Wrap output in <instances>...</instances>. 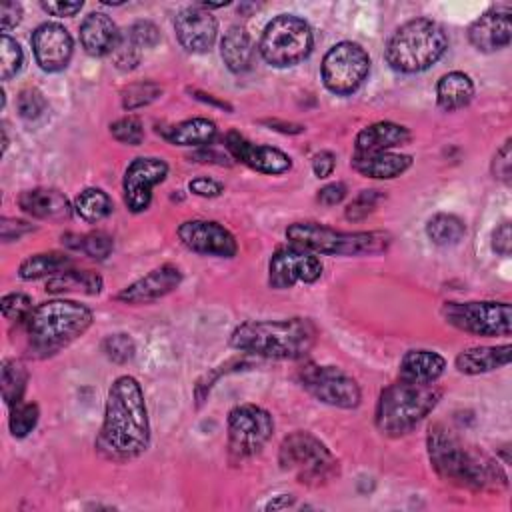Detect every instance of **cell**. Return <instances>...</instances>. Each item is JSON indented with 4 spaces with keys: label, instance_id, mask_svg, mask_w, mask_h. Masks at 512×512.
<instances>
[{
    "label": "cell",
    "instance_id": "6da1fadb",
    "mask_svg": "<svg viewBox=\"0 0 512 512\" xmlns=\"http://www.w3.org/2000/svg\"><path fill=\"white\" fill-rule=\"evenodd\" d=\"M150 446V420L140 382L134 376H118L106 398L104 420L96 436V450L112 462H128Z\"/></svg>",
    "mask_w": 512,
    "mask_h": 512
},
{
    "label": "cell",
    "instance_id": "44dd1931",
    "mask_svg": "<svg viewBox=\"0 0 512 512\" xmlns=\"http://www.w3.org/2000/svg\"><path fill=\"white\" fill-rule=\"evenodd\" d=\"M510 10H490L476 18L468 28V40L478 52H496L510 44Z\"/></svg>",
    "mask_w": 512,
    "mask_h": 512
},
{
    "label": "cell",
    "instance_id": "7c38bea8",
    "mask_svg": "<svg viewBox=\"0 0 512 512\" xmlns=\"http://www.w3.org/2000/svg\"><path fill=\"white\" fill-rule=\"evenodd\" d=\"M322 82L324 86L338 96H348L356 92L370 72L368 52L350 40L334 44L322 60Z\"/></svg>",
    "mask_w": 512,
    "mask_h": 512
},
{
    "label": "cell",
    "instance_id": "816d5d0a",
    "mask_svg": "<svg viewBox=\"0 0 512 512\" xmlns=\"http://www.w3.org/2000/svg\"><path fill=\"white\" fill-rule=\"evenodd\" d=\"M492 250L500 256H508L512 250V230H510V222H502L500 226H496V230L492 232Z\"/></svg>",
    "mask_w": 512,
    "mask_h": 512
},
{
    "label": "cell",
    "instance_id": "603a6c76",
    "mask_svg": "<svg viewBox=\"0 0 512 512\" xmlns=\"http://www.w3.org/2000/svg\"><path fill=\"white\" fill-rule=\"evenodd\" d=\"M18 206L38 220L62 222L72 216L74 206H70L68 198L54 188H32L24 190L18 196Z\"/></svg>",
    "mask_w": 512,
    "mask_h": 512
},
{
    "label": "cell",
    "instance_id": "f5cc1de1",
    "mask_svg": "<svg viewBox=\"0 0 512 512\" xmlns=\"http://www.w3.org/2000/svg\"><path fill=\"white\" fill-rule=\"evenodd\" d=\"M22 20V6L20 2H4L0 8V28L2 34H6L10 28H14Z\"/></svg>",
    "mask_w": 512,
    "mask_h": 512
},
{
    "label": "cell",
    "instance_id": "cb8c5ba5",
    "mask_svg": "<svg viewBox=\"0 0 512 512\" xmlns=\"http://www.w3.org/2000/svg\"><path fill=\"white\" fill-rule=\"evenodd\" d=\"M412 138L410 130L396 122H374L362 128L354 140V154H368V152H386L396 146L408 144Z\"/></svg>",
    "mask_w": 512,
    "mask_h": 512
},
{
    "label": "cell",
    "instance_id": "8fae6325",
    "mask_svg": "<svg viewBox=\"0 0 512 512\" xmlns=\"http://www.w3.org/2000/svg\"><path fill=\"white\" fill-rule=\"evenodd\" d=\"M274 434L268 410L256 404H238L228 414V452L240 462L258 454Z\"/></svg>",
    "mask_w": 512,
    "mask_h": 512
},
{
    "label": "cell",
    "instance_id": "9f6ffc18",
    "mask_svg": "<svg viewBox=\"0 0 512 512\" xmlns=\"http://www.w3.org/2000/svg\"><path fill=\"white\" fill-rule=\"evenodd\" d=\"M196 100H202V102H206V104H212V106H216V108H224V110H232V106L226 102V100H218V98H214L212 94H206V92H202V90H196V88H190L188 90Z\"/></svg>",
    "mask_w": 512,
    "mask_h": 512
},
{
    "label": "cell",
    "instance_id": "4316f807",
    "mask_svg": "<svg viewBox=\"0 0 512 512\" xmlns=\"http://www.w3.org/2000/svg\"><path fill=\"white\" fill-rule=\"evenodd\" d=\"M446 370V360L434 350H408L400 360V378L408 382L432 384Z\"/></svg>",
    "mask_w": 512,
    "mask_h": 512
},
{
    "label": "cell",
    "instance_id": "7bdbcfd3",
    "mask_svg": "<svg viewBox=\"0 0 512 512\" xmlns=\"http://www.w3.org/2000/svg\"><path fill=\"white\" fill-rule=\"evenodd\" d=\"M0 308H2V316L10 322H26L30 312L34 310L32 298L22 292L4 294L0 300Z\"/></svg>",
    "mask_w": 512,
    "mask_h": 512
},
{
    "label": "cell",
    "instance_id": "f1b7e54d",
    "mask_svg": "<svg viewBox=\"0 0 512 512\" xmlns=\"http://www.w3.org/2000/svg\"><path fill=\"white\" fill-rule=\"evenodd\" d=\"M220 54L230 72H246L254 62V44L242 26H230L220 42Z\"/></svg>",
    "mask_w": 512,
    "mask_h": 512
},
{
    "label": "cell",
    "instance_id": "7a4b0ae2",
    "mask_svg": "<svg viewBox=\"0 0 512 512\" xmlns=\"http://www.w3.org/2000/svg\"><path fill=\"white\" fill-rule=\"evenodd\" d=\"M426 448L434 472L444 482L468 490H500L508 484V476L496 460L466 446L444 424L430 426Z\"/></svg>",
    "mask_w": 512,
    "mask_h": 512
},
{
    "label": "cell",
    "instance_id": "60d3db41",
    "mask_svg": "<svg viewBox=\"0 0 512 512\" xmlns=\"http://www.w3.org/2000/svg\"><path fill=\"white\" fill-rule=\"evenodd\" d=\"M110 134L120 144L138 146L144 140V124L136 116H124V118H118L116 122L110 124Z\"/></svg>",
    "mask_w": 512,
    "mask_h": 512
},
{
    "label": "cell",
    "instance_id": "7dc6e473",
    "mask_svg": "<svg viewBox=\"0 0 512 512\" xmlns=\"http://www.w3.org/2000/svg\"><path fill=\"white\" fill-rule=\"evenodd\" d=\"M492 176L500 180L502 184H510L512 176V150H510V138L504 140V144L496 150L492 158Z\"/></svg>",
    "mask_w": 512,
    "mask_h": 512
},
{
    "label": "cell",
    "instance_id": "ee69618b",
    "mask_svg": "<svg viewBox=\"0 0 512 512\" xmlns=\"http://www.w3.org/2000/svg\"><path fill=\"white\" fill-rule=\"evenodd\" d=\"M114 248L112 236H108L106 232H90V234H82L80 236V252H84L86 256L94 258V260H106L110 256Z\"/></svg>",
    "mask_w": 512,
    "mask_h": 512
},
{
    "label": "cell",
    "instance_id": "d4e9b609",
    "mask_svg": "<svg viewBox=\"0 0 512 512\" xmlns=\"http://www.w3.org/2000/svg\"><path fill=\"white\" fill-rule=\"evenodd\" d=\"M352 166L358 174L374 180H392L402 176L412 166V156L396 154V152H368L354 154Z\"/></svg>",
    "mask_w": 512,
    "mask_h": 512
},
{
    "label": "cell",
    "instance_id": "5b68a950",
    "mask_svg": "<svg viewBox=\"0 0 512 512\" xmlns=\"http://www.w3.org/2000/svg\"><path fill=\"white\" fill-rule=\"evenodd\" d=\"M442 390L432 384L398 380L380 392L376 402V428L390 438H398L414 430L438 404Z\"/></svg>",
    "mask_w": 512,
    "mask_h": 512
},
{
    "label": "cell",
    "instance_id": "db71d44e",
    "mask_svg": "<svg viewBox=\"0 0 512 512\" xmlns=\"http://www.w3.org/2000/svg\"><path fill=\"white\" fill-rule=\"evenodd\" d=\"M336 168V156L330 150H322L312 158V172L316 178H328Z\"/></svg>",
    "mask_w": 512,
    "mask_h": 512
},
{
    "label": "cell",
    "instance_id": "f6af8a7d",
    "mask_svg": "<svg viewBox=\"0 0 512 512\" xmlns=\"http://www.w3.org/2000/svg\"><path fill=\"white\" fill-rule=\"evenodd\" d=\"M140 56H142V48H138L132 42V38L126 32H122L120 40L112 52L114 66L120 70H134L140 64Z\"/></svg>",
    "mask_w": 512,
    "mask_h": 512
},
{
    "label": "cell",
    "instance_id": "1f68e13d",
    "mask_svg": "<svg viewBox=\"0 0 512 512\" xmlns=\"http://www.w3.org/2000/svg\"><path fill=\"white\" fill-rule=\"evenodd\" d=\"M104 280L92 270H64L46 282V290L52 294L64 292H82V294H100Z\"/></svg>",
    "mask_w": 512,
    "mask_h": 512
},
{
    "label": "cell",
    "instance_id": "b9f144b4",
    "mask_svg": "<svg viewBox=\"0 0 512 512\" xmlns=\"http://www.w3.org/2000/svg\"><path fill=\"white\" fill-rule=\"evenodd\" d=\"M384 198V194L380 190H362L360 194H356L352 198V202L346 206L344 216L350 222H360L364 218H368V214H372L378 206V202Z\"/></svg>",
    "mask_w": 512,
    "mask_h": 512
},
{
    "label": "cell",
    "instance_id": "c3c4849f",
    "mask_svg": "<svg viewBox=\"0 0 512 512\" xmlns=\"http://www.w3.org/2000/svg\"><path fill=\"white\" fill-rule=\"evenodd\" d=\"M188 190L196 196H202V198H216L224 192V186L218 180H212L208 176H200V178H194V180L188 182Z\"/></svg>",
    "mask_w": 512,
    "mask_h": 512
},
{
    "label": "cell",
    "instance_id": "2e32d148",
    "mask_svg": "<svg viewBox=\"0 0 512 512\" xmlns=\"http://www.w3.org/2000/svg\"><path fill=\"white\" fill-rule=\"evenodd\" d=\"M180 242L202 256L234 258L238 252V242L234 234L214 220H184L176 230Z\"/></svg>",
    "mask_w": 512,
    "mask_h": 512
},
{
    "label": "cell",
    "instance_id": "484cf974",
    "mask_svg": "<svg viewBox=\"0 0 512 512\" xmlns=\"http://www.w3.org/2000/svg\"><path fill=\"white\" fill-rule=\"evenodd\" d=\"M510 356H512V346L510 344L470 346V348L462 350L456 356L454 364H456L458 372L476 376V374H484V372H492V370L508 366Z\"/></svg>",
    "mask_w": 512,
    "mask_h": 512
},
{
    "label": "cell",
    "instance_id": "681fc988",
    "mask_svg": "<svg viewBox=\"0 0 512 512\" xmlns=\"http://www.w3.org/2000/svg\"><path fill=\"white\" fill-rule=\"evenodd\" d=\"M32 230H34L32 224H28L26 220H16V218H2V224H0V236L4 242L18 240L20 236H24Z\"/></svg>",
    "mask_w": 512,
    "mask_h": 512
},
{
    "label": "cell",
    "instance_id": "d6986e66",
    "mask_svg": "<svg viewBox=\"0 0 512 512\" xmlns=\"http://www.w3.org/2000/svg\"><path fill=\"white\" fill-rule=\"evenodd\" d=\"M224 142H226V150L230 152V156L234 160L246 164L248 168H252L256 172L284 174L292 166V160L286 152H282L278 148H272V146L254 144L238 132H228Z\"/></svg>",
    "mask_w": 512,
    "mask_h": 512
},
{
    "label": "cell",
    "instance_id": "4fadbf2b",
    "mask_svg": "<svg viewBox=\"0 0 512 512\" xmlns=\"http://www.w3.org/2000/svg\"><path fill=\"white\" fill-rule=\"evenodd\" d=\"M304 390L318 402L334 408H356L362 400L358 382L338 366L308 364L300 370Z\"/></svg>",
    "mask_w": 512,
    "mask_h": 512
},
{
    "label": "cell",
    "instance_id": "d590c367",
    "mask_svg": "<svg viewBox=\"0 0 512 512\" xmlns=\"http://www.w3.org/2000/svg\"><path fill=\"white\" fill-rule=\"evenodd\" d=\"M40 408L36 402H18L10 408L8 428L14 438H26L38 424Z\"/></svg>",
    "mask_w": 512,
    "mask_h": 512
},
{
    "label": "cell",
    "instance_id": "277c9868",
    "mask_svg": "<svg viewBox=\"0 0 512 512\" xmlns=\"http://www.w3.org/2000/svg\"><path fill=\"white\" fill-rule=\"evenodd\" d=\"M92 320L94 314L86 304L58 298L34 306L24 324L30 348L48 356L80 338Z\"/></svg>",
    "mask_w": 512,
    "mask_h": 512
},
{
    "label": "cell",
    "instance_id": "52a82bcc",
    "mask_svg": "<svg viewBox=\"0 0 512 512\" xmlns=\"http://www.w3.org/2000/svg\"><path fill=\"white\" fill-rule=\"evenodd\" d=\"M286 238L292 246L328 256L380 254L386 252L392 242V236L382 230L342 232L318 222H294L286 228Z\"/></svg>",
    "mask_w": 512,
    "mask_h": 512
},
{
    "label": "cell",
    "instance_id": "680465c9",
    "mask_svg": "<svg viewBox=\"0 0 512 512\" xmlns=\"http://www.w3.org/2000/svg\"><path fill=\"white\" fill-rule=\"evenodd\" d=\"M294 504V496H286L284 494V500H278V502H270L266 508L268 510H278V508H288Z\"/></svg>",
    "mask_w": 512,
    "mask_h": 512
},
{
    "label": "cell",
    "instance_id": "ab89813d",
    "mask_svg": "<svg viewBox=\"0 0 512 512\" xmlns=\"http://www.w3.org/2000/svg\"><path fill=\"white\" fill-rule=\"evenodd\" d=\"M16 106H18V114L28 122L42 118L48 110V102H46L44 94L34 86H28L18 92Z\"/></svg>",
    "mask_w": 512,
    "mask_h": 512
},
{
    "label": "cell",
    "instance_id": "8d00e7d4",
    "mask_svg": "<svg viewBox=\"0 0 512 512\" xmlns=\"http://www.w3.org/2000/svg\"><path fill=\"white\" fill-rule=\"evenodd\" d=\"M162 94V86L152 82V80H144V82H134V84H128L124 90H122V108L132 112L136 108H142V106H148L152 104L154 100H158Z\"/></svg>",
    "mask_w": 512,
    "mask_h": 512
},
{
    "label": "cell",
    "instance_id": "74e56055",
    "mask_svg": "<svg viewBox=\"0 0 512 512\" xmlns=\"http://www.w3.org/2000/svg\"><path fill=\"white\" fill-rule=\"evenodd\" d=\"M24 66V52L20 44L10 38L8 34H2L0 38V78L10 80L16 76Z\"/></svg>",
    "mask_w": 512,
    "mask_h": 512
},
{
    "label": "cell",
    "instance_id": "f35d334b",
    "mask_svg": "<svg viewBox=\"0 0 512 512\" xmlns=\"http://www.w3.org/2000/svg\"><path fill=\"white\" fill-rule=\"evenodd\" d=\"M102 352L106 354L108 360H112L116 364H126L134 358L136 344L130 334L118 332V334H110L102 340Z\"/></svg>",
    "mask_w": 512,
    "mask_h": 512
},
{
    "label": "cell",
    "instance_id": "7402d4cb",
    "mask_svg": "<svg viewBox=\"0 0 512 512\" xmlns=\"http://www.w3.org/2000/svg\"><path fill=\"white\" fill-rule=\"evenodd\" d=\"M120 34L116 22L104 12H90L80 24V44L94 58L112 54Z\"/></svg>",
    "mask_w": 512,
    "mask_h": 512
},
{
    "label": "cell",
    "instance_id": "836d02e7",
    "mask_svg": "<svg viewBox=\"0 0 512 512\" xmlns=\"http://www.w3.org/2000/svg\"><path fill=\"white\" fill-rule=\"evenodd\" d=\"M112 208V198L102 188H84L74 200V212L88 224L108 218Z\"/></svg>",
    "mask_w": 512,
    "mask_h": 512
},
{
    "label": "cell",
    "instance_id": "5bb4252c",
    "mask_svg": "<svg viewBox=\"0 0 512 512\" xmlns=\"http://www.w3.org/2000/svg\"><path fill=\"white\" fill-rule=\"evenodd\" d=\"M322 276V262L316 254L298 246H286L272 254L268 262V284L284 290L298 282L312 284Z\"/></svg>",
    "mask_w": 512,
    "mask_h": 512
},
{
    "label": "cell",
    "instance_id": "e575fe53",
    "mask_svg": "<svg viewBox=\"0 0 512 512\" xmlns=\"http://www.w3.org/2000/svg\"><path fill=\"white\" fill-rule=\"evenodd\" d=\"M26 384H28L26 366L16 358H6L0 368V386H2V398L8 408L22 402Z\"/></svg>",
    "mask_w": 512,
    "mask_h": 512
},
{
    "label": "cell",
    "instance_id": "6f0895ef",
    "mask_svg": "<svg viewBox=\"0 0 512 512\" xmlns=\"http://www.w3.org/2000/svg\"><path fill=\"white\" fill-rule=\"evenodd\" d=\"M266 124H270V126H274L276 130H282V132H288V134H298V132H302L304 130V126H300V124H286V122H278V120H268Z\"/></svg>",
    "mask_w": 512,
    "mask_h": 512
},
{
    "label": "cell",
    "instance_id": "bcb514c9",
    "mask_svg": "<svg viewBox=\"0 0 512 512\" xmlns=\"http://www.w3.org/2000/svg\"><path fill=\"white\" fill-rule=\"evenodd\" d=\"M126 34L132 38V42L138 46V48H154L158 42H160V30L156 28V24L148 22V20H138L134 22Z\"/></svg>",
    "mask_w": 512,
    "mask_h": 512
},
{
    "label": "cell",
    "instance_id": "83f0119b",
    "mask_svg": "<svg viewBox=\"0 0 512 512\" xmlns=\"http://www.w3.org/2000/svg\"><path fill=\"white\" fill-rule=\"evenodd\" d=\"M474 98V82L466 72L452 70L436 84V102L444 112H456Z\"/></svg>",
    "mask_w": 512,
    "mask_h": 512
},
{
    "label": "cell",
    "instance_id": "ac0fdd59",
    "mask_svg": "<svg viewBox=\"0 0 512 512\" xmlns=\"http://www.w3.org/2000/svg\"><path fill=\"white\" fill-rule=\"evenodd\" d=\"M174 32L186 52L202 54L214 46L218 36V22L210 10L202 8L200 4L186 6L174 18Z\"/></svg>",
    "mask_w": 512,
    "mask_h": 512
},
{
    "label": "cell",
    "instance_id": "f907efd6",
    "mask_svg": "<svg viewBox=\"0 0 512 512\" xmlns=\"http://www.w3.org/2000/svg\"><path fill=\"white\" fill-rule=\"evenodd\" d=\"M348 194L346 184L342 182H330L318 190V202L324 206H336L340 204Z\"/></svg>",
    "mask_w": 512,
    "mask_h": 512
},
{
    "label": "cell",
    "instance_id": "ffe728a7",
    "mask_svg": "<svg viewBox=\"0 0 512 512\" xmlns=\"http://www.w3.org/2000/svg\"><path fill=\"white\" fill-rule=\"evenodd\" d=\"M180 282H182L180 268L176 264H162L150 270L148 274H144L142 278L134 280L132 284L124 286L116 294V300L122 304H150L164 298L172 290H176Z\"/></svg>",
    "mask_w": 512,
    "mask_h": 512
},
{
    "label": "cell",
    "instance_id": "9a60e30c",
    "mask_svg": "<svg viewBox=\"0 0 512 512\" xmlns=\"http://www.w3.org/2000/svg\"><path fill=\"white\" fill-rule=\"evenodd\" d=\"M168 176V164L156 156L134 158L122 178L124 204L130 212L140 214L152 202V188L164 182Z\"/></svg>",
    "mask_w": 512,
    "mask_h": 512
},
{
    "label": "cell",
    "instance_id": "e0dca14e",
    "mask_svg": "<svg viewBox=\"0 0 512 512\" xmlns=\"http://www.w3.org/2000/svg\"><path fill=\"white\" fill-rule=\"evenodd\" d=\"M32 52L44 72H60L68 66L74 50L70 32L58 22H44L32 32Z\"/></svg>",
    "mask_w": 512,
    "mask_h": 512
},
{
    "label": "cell",
    "instance_id": "4dcf8cb0",
    "mask_svg": "<svg viewBox=\"0 0 512 512\" xmlns=\"http://www.w3.org/2000/svg\"><path fill=\"white\" fill-rule=\"evenodd\" d=\"M72 268V258L64 252H38L26 256L18 266V276L22 280H38L44 276H56Z\"/></svg>",
    "mask_w": 512,
    "mask_h": 512
},
{
    "label": "cell",
    "instance_id": "3957f363",
    "mask_svg": "<svg viewBox=\"0 0 512 512\" xmlns=\"http://www.w3.org/2000/svg\"><path fill=\"white\" fill-rule=\"evenodd\" d=\"M316 338L318 330L308 318L248 320L232 330L230 346L262 358L298 360L312 350Z\"/></svg>",
    "mask_w": 512,
    "mask_h": 512
},
{
    "label": "cell",
    "instance_id": "8992f818",
    "mask_svg": "<svg viewBox=\"0 0 512 512\" xmlns=\"http://www.w3.org/2000/svg\"><path fill=\"white\" fill-rule=\"evenodd\" d=\"M448 48L444 28L430 18L404 22L386 44V62L392 70L414 74L436 64Z\"/></svg>",
    "mask_w": 512,
    "mask_h": 512
},
{
    "label": "cell",
    "instance_id": "d6a6232c",
    "mask_svg": "<svg viewBox=\"0 0 512 512\" xmlns=\"http://www.w3.org/2000/svg\"><path fill=\"white\" fill-rule=\"evenodd\" d=\"M466 234V224L456 214L438 212L426 222V236L436 246H454Z\"/></svg>",
    "mask_w": 512,
    "mask_h": 512
},
{
    "label": "cell",
    "instance_id": "f546056e",
    "mask_svg": "<svg viewBox=\"0 0 512 512\" xmlns=\"http://www.w3.org/2000/svg\"><path fill=\"white\" fill-rule=\"evenodd\" d=\"M162 136L176 146H208L216 136V124L208 118H188L162 130Z\"/></svg>",
    "mask_w": 512,
    "mask_h": 512
},
{
    "label": "cell",
    "instance_id": "30bf717a",
    "mask_svg": "<svg viewBox=\"0 0 512 512\" xmlns=\"http://www.w3.org/2000/svg\"><path fill=\"white\" fill-rule=\"evenodd\" d=\"M440 314L450 326L476 336H510V330H512L510 302H496V300L446 302Z\"/></svg>",
    "mask_w": 512,
    "mask_h": 512
},
{
    "label": "cell",
    "instance_id": "9c48e42d",
    "mask_svg": "<svg viewBox=\"0 0 512 512\" xmlns=\"http://www.w3.org/2000/svg\"><path fill=\"white\" fill-rule=\"evenodd\" d=\"M314 48V34L306 20L294 14H280L272 18L260 36V56L274 68L296 66L310 56Z\"/></svg>",
    "mask_w": 512,
    "mask_h": 512
},
{
    "label": "cell",
    "instance_id": "ba28073f",
    "mask_svg": "<svg viewBox=\"0 0 512 512\" xmlns=\"http://www.w3.org/2000/svg\"><path fill=\"white\" fill-rule=\"evenodd\" d=\"M282 470L294 472L300 484L320 486L338 476V460L330 448L310 432L288 434L278 450Z\"/></svg>",
    "mask_w": 512,
    "mask_h": 512
},
{
    "label": "cell",
    "instance_id": "11a10c76",
    "mask_svg": "<svg viewBox=\"0 0 512 512\" xmlns=\"http://www.w3.org/2000/svg\"><path fill=\"white\" fill-rule=\"evenodd\" d=\"M40 6L44 12L58 16V18H68L82 10V2H42Z\"/></svg>",
    "mask_w": 512,
    "mask_h": 512
}]
</instances>
